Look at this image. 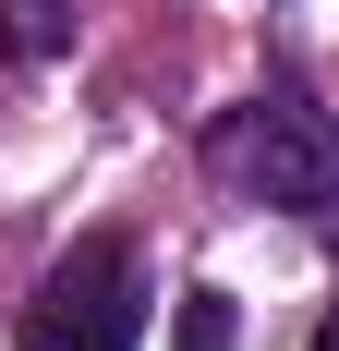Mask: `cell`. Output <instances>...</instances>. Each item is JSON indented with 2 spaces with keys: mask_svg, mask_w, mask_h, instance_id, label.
<instances>
[{
  "mask_svg": "<svg viewBox=\"0 0 339 351\" xmlns=\"http://www.w3.org/2000/svg\"><path fill=\"white\" fill-rule=\"evenodd\" d=\"M218 182H231L242 206H279V218H327L339 230V109H315L303 85H267V97H242L218 134H206Z\"/></svg>",
  "mask_w": 339,
  "mask_h": 351,
  "instance_id": "1",
  "label": "cell"
},
{
  "mask_svg": "<svg viewBox=\"0 0 339 351\" xmlns=\"http://www.w3.org/2000/svg\"><path fill=\"white\" fill-rule=\"evenodd\" d=\"M145 254L121 243V230H85V243L36 279V303L12 315V339L25 351H145Z\"/></svg>",
  "mask_w": 339,
  "mask_h": 351,
  "instance_id": "2",
  "label": "cell"
},
{
  "mask_svg": "<svg viewBox=\"0 0 339 351\" xmlns=\"http://www.w3.org/2000/svg\"><path fill=\"white\" fill-rule=\"evenodd\" d=\"M73 49V0H0V61H61Z\"/></svg>",
  "mask_w": 339,
  "mask_h": 351,
  "instance_id": "3",
  "label": "cell"
},
{
  "mask_svg": "<svg viewBox=\"0 0 339 351\" xmlns=\"http://www.w3.org/2000/svg\"><path fill=\"white\" fill-rule=\"evenodd\" d=\"M182 351H242V303L231 291H182Z\"/></svg>",
  "mask_w": 339,
  "mask_h": 351,
  "instance_id": "4",
  "label": "cell"
},
{
  "mask_svg": "<svg viewBox=\"0 0 339 351\" xmlns=\"http://www.w3.org/2000/svg\"><path fill=\"white\" fill-rule=\"evenodd\" d=\"M315 351H339V303H327V315H315Z\"/></svg>",
  "mask_w": 339,
  "mask_h": 351,
  "instance_id": "5",
  "label": "cell"
}]
</instances>
